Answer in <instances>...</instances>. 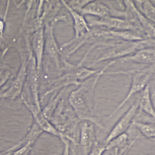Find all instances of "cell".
Listing matches in <instances>:
<instances>
[{"mask_svg": "<svg viewBox=\"0 0 155 155\" xmlns=\"http://www.w3.org/2000/svg\"><path fill=\"white\" fill-rule=\"evenodd\" d=\"M90 54V52L87 51L84 57L82 60L76 64L73 65L69 63L67 60L63 59L64 66L60 69V71L63 72V74L60 77L49 81V90L43 95V97H46L50 93L59 92L62 89L68 88L69 85H75L79 86L82 82L85 81L89 77L95 74L98 70H94L89 68H86L84 66V62L87 59V56ZM42 97V98H43Z\"/></svg>", "mask_w": 155, "mask_h": 155, "instance_id": "7a4b0ae2", "label": "cell"}, {"mask_svg": "<svg viewBox=\"0 0 155 155\" xmlns=\"http://www.w3.org/2000/svg\"><path fill=\"white\" fill-rule=\"evenodd\" d=\"M24 105L26 106V107L28 108L34 119V122L36 125L42 130L43 132H47L49 134H51L55 137H58L60 140H63L64 138H67V137L65 135H63L62 133H60L48 119L45 117V115L42 113V109H38L34 104H30L28 101H26L23 99ZM68 139V138H67Z\"/></svg>", "mask_w": 155, "mask_h": 155, "instance_id": "9c48e42d", "label": "cell"}, {"mask_svg": "<svg viewBox=\"0 0 155 155\" xmlns=\"http://www.w3.org/2000/svg\"><path fill=\"white\" fill-rule=\"evenodd\" d=\"M60 3H61V5H63V6L68 10V12L70 13L72 19H73V21H74V35L73 39H71L70 41H68V42H67V43H65V44H63V45L60 46V50L62 51L64 48L69 46V45H70L71 44H73L75 40H77L80 36H83L84 33L90 31L91 28H90V27H89V25H88L87 21L85 20L84 16L81 15L79 12H75V11H74L73 9H71V8L68 5V4H67L66 1H60Z\"/></svg>", "mask_w": 155, "mask_h": 155, "instance_id": "30bf717a", "label": "cell"}, {"mask_svg": "<svg viewBox=\"0 0 155 155\" xmlns=\"http://www.w3.org/2000/svg\"><path fill=\"white\" fill-rule=\"evenodd\" d=\"M106 74H131V84L130 90L127 93L126 97L123 98V100L119 104V106L115 108L111 114L108 117L113 116L119 109L122 107L127 101L138 92H141L147 84H150V82L153 79L154 75V64L149 65L143 68H137L131 70H125V71H114V72H107Z\"/></svg>", "mask_w": 155, "mask_h": 155, "instance_id": "3957f363", "label": "cell"}, {"mask_svg": "<svg viewBox=\"0 0 155 155\" xmlns=\"http://www.w3.org/2000/svg\"><path fill=\"white\" fill-rule=\"evenodd\" d=\"M64 20L67 21V18L65 15H58L51 23H48L45 26V51L47 53L49 58L54 63L56 68L59 71L60 70L61 50L60 47H59L54 36V27L56 23Z\"/></svg>", "mask_w": 155, "mask_h": 155, "instance_id": "52a82bcc", "label": "cell"}, {"mask_svg": "<svg viewBox=\"0 0 155 155\" xmlns=\"http://www.w3.org/2000/svg\"><path fill=\"white\" fill-rule=\"evenodd\" d=\"M145 48H154V39L145 38L139 41H132V42L120 41L116 43L112 47L109 48L107 52H105L99 58L94 60L91 66L106 60H114L120 59L131 55L134 52Z\"/></svg>", "mask_w": 155, "mask_h": 155, "instance_id": "5b68a950", "label": "cell"}, {"mask_svg": "<svg viewBox=\"0 0 155 155\" xmlns=\"http://www.w3.org/2000/svg\"><path fill=\"white\" fill-rule=\"evenodd\" d=\"M109 33L117 39H121L123 41H139L142 39H145L143 36L138 35L137 33L131 30H108Z\"/></svg>", "mask_w": 155, "mask_h": 155, "instance_id": "ffe728a7", "label": "cell"}, {"mask_svg": "<svg viewBox=\"0 0 155 155\" xmlns=\"http://www.w3.org/2000/svg\"><path fill=\"white\" fill-rule=\"evenodd\" d=\"M155 60V50L154 48H145L139 50L136 52H134L131 55L117 59V60H112L114 64L120 62H132L137 64H143V65H152L154 64Z\"/></svg>", "mask_w": 155, "mask_h": 155, "instance_id": "4fadbf2b", "label": "cell"}, {"mask_svg": "<svg viewBox=\"0 0 155 155\" xmlns=\"http://www.w3.org/2000/svg\"><path fill=\"white\" fill-rule=\"evenodd\" d=\"M18 48V47H17ZM18 51L21 56V67L15 78L8 87L0 89V99L9 98L14 100L19 97L23 90L24 84L27 81V68H28V55L22 52L19 48Z\"/></svg>", "mask_w": 155, "mask_h": 155, "instance_id": "8992f818", "label": "cell"}, {"mask_svg": "<svg viewBox=\"0 0 155 155\" xmlns=\"http://www.w3.org/2000/svg\"><path fill=\"white\" fill-rule=\"evenodd\" d=\"M105 152H106V143L98 141L97 138L88 155H102Z\"/></svg>", "mask_w": 155, "mask_h": 155, "instance_id": "7402d4cb", "label": "cell"}, {"mask_svg": "<svg viewBox=\"0 0 155 155\" xmlns=\"http://www.w3.org/2000/svg\"><path fill=\"white\" fill-rule=\"evenodd\" d=\"M150 88L151 85L150 84H147L145 88L140 92L138 97L137 98L138 102V107H139V111H143L147 114L151 115L153 118H154L155 112L152 99H151V92H150Z\"/></svg>", "mask_w": 155, "mask_h": 155, "instance_id": "e0dca14e", "label": "cell"}, {"mask_svg": "<svg viewBox=\"0 0 155 155\" xmlns=\"http://www.w3.org/2000/svg\"><path fill=\"white\" fill-rule=\"evenodd\" d=\"M23 143V140H21L20 142L18 143H16V144H14L13 146L12 147H10L9 149H7V150H5V151H2V152H0V155H12L13 153V152L16 150V149H18L21 144Z\"/></svg>", "mask_w": 155, "mask_h": 155, "instance_id": "cb8c5ba5", "label": "cell"}, {"mask_svg": "<svg viewBox=\"0 0 155 155\" xmlns=\"http://www.w3.org/2000/svg\"><path fill=\"white\" fill-rule=\"evenodd\" d=\"M88 25L91 28H107V30H131L134 31L133 28L124 19L118 18V17H113L107 16L103 18L94 19L92 21H90ZM135 32V31H134Z\"/></svg>", "mask_w": 155, "mask_h": 155, "instance_id": "8fae6325", "label": "cell"}, {"mask_svg": "<svg viewBox=\"0 0 155 155\" xmlns=\"http://www.w3.org/2000/svg\"><path fill=\"white\" fill-rule=\"evenodd\" d=\"M81 15H93L98 18L112 16V9L101 1H90L79 12Z\"/></svg>", "mask_w": 155, "mask_h": 155, "instance_id": "2e32d148", "label": "cell"}, {"mask_svg": "<svg viewBox=\"0 0 155 155\" xmlns=\"http://www.w3.org/2000/svg\"><path fill=\"white\" fill-rule=\"evenodd\" d=\"M5 27V17L4 20L0 19V37H1V38H2L3 34H4Z\"/></svg>", "mask_w": 155, "mask_h": 155, "instance_id": "484cf974", "label": "cell"}, {"mask_svg": "<svg viewBox=\"0 0 155 155\" xmlns=\"http://www.w3.org/2000/svg\"><path fill=\"white\" fill-rule=\"evenodd\" d=\"M137 138L138 137H137L132 142H130L128 135L124 133L108 142L106 145V151H112L113 155H127Z\"/></svg>", "mask_w": 155, "mask_h": 155, "instance_id": "9a60e30c", "label": "cell"}, {"mask_svg": "<svg viewBox=\"0 0 155 155\" xmlns=\"http://www.w3.org/2000/svg\"><path fill=\"white\" fill-rule=\"evenodd\" d=\"M66 90H67V88L62 89V90L60 91L59 92H54V93L52 94V96H51V97L49 103L45 106V107L42 110V113H43V114L45 115V117L46 119L50 120L51 118V116L53 115V114H54L56 108H57L59 103H60L61 97H62L63 95L66 93Z\"/></svg>", "mask_w": 155, "mask_h": 155, "instance_id": "d6986e66", "label": "cell"}, {"mask_svg": "<svg viewBox=\"0 0 155 155\" xmlns=\"http://www.w3.org/2000/svg\"><path fill=\"white\" fill-rule=\"evenodd\" d=\"M118 42H120L119 39L114 37L107 29L103 28H91L90 31L84 33L70 45L71 46L66 52L64 60H68L73 53L86 44H91V45H97L99 47L107 46L110 48Z\"/></svg>", "mask_w": 155, "mask_h": 155, "instance_id": "277c9868", "label": "cell"}, {"mask_svg": "<svg viewBox=\"0 0 155 155\" xmlns=\"http://www.w3.org/2000/svg\"><path fill=\"white\" fill-rule=\"evenodd\" d=\"M31 51L36 60V68L41 72L43 68V60L45 53V28H39L32 34Z\"/></svg>", "mask_w": 155, "mask_h": 155, "instance_id": "7c38bea8", "label": "cell"}, {"mask_svg": "<svg viewBox=\"0 0 155 155\" xmlns=\"http://www.w3.org/2000/svg\"><path fill=\"white\" fill-rule=\"evenodd\" d=\"M109 67L107 64L95 74L82 82L79 87L73 91L68 97V104L79 121H89L100 129H104V127L94 114L93 99L97 84Z\"/></svg>", "mask_w": 155, "mask_h": 155, "instance_id": "6da1fadb", "label": "cell"}, {"mask_svg": "<svg viewBox=\"0 0 155 155\" xmlns=\"http://www.w3.org/2000/svg\"><path fill=\"white\" fill-rule=\"evenodd\" d=\"M61 141L64 143V149L61 155H70V141L67 138H64Z\"/></svg>", "mask_w": 155, "mask_h": 155, "instance_id": "d4e9b609", "label": "cell"}, {"mask_svg": "<svg viewBox=\"0 0 155 155\" xmlns=\"http://www.w3.org/2000/svg\"><path fill=\"white\" fill-rule=\"evenodd\" d=\"M66 2L71 9L77 12H81V10L84 6L90 3L89 0H71V1H66Z\"/></svg>", "mask_w": 155, "mask_h": 155, "instance_id": "603a6c76", "label": "cell"}, {"mask_svg": "<svg viewBox=\"0 0 155 155\" xmlns=\"http://www.w3.org/2000/svg\"><path fill=\"white\" fill-rule=\"evenodd\" d=\"M139 114V107H138V102L136 100L130 108L124 114V115L117 121V123L114 126V128L109 132L107 137L104 143H107L113 140L114 138L119 137L120 135L124 134L125 132L129 130V128L132 125V122L135 120L136 116Z\"/></svg>", "mask_w": 155, "mask_h": 155, "instance_id": "ba28073f", "label": "cell"}, {"mask_svg": "<svg viewBox=\"0 0 155 155\" xmlns=\"http://www.w3.org/2000/svg\"><path fill=\"white\" fill-rule=\"evenodd\" d=\"M131 126H134L136 129H137L140 133L145 137L146 138H153L155 136L154 123H146V122H139L134 120L132 122Z\"/></svg>", "mask_w": 155, "mask_h": 155, "instance_id": "44dd1931", "label": "cell"}, {"mask_svg": "<svg viewBox=\"0 0 155 155\" xmlns=\"http://www.w3.org/2000/svg\"><path fill=\"white\" fill-rule=\"evenodd\" d=\"M135 6L138 10L143 16H144L147 20L153 22L155 21V6L154 1H133Z\"/></svg>", "mask_w": 155, "mask_h": 155, "instance_id": "ac0fdd59", "label": "cell"}, {"mask_svg": "<svg viewBox=\"0 0 155 155\" xmlns=\"http://www.w3.org/2000/svg\"><path fill=\"white\" fill-rule=\"evenodd\" d=\"M42 133H43L42 130L36 125L35 122H33V124L31 125L28 132L27 133V135L22 139L23 140L22 144L13 152L12 155H29L33 145L35 144L37 138L39 137V136Z\"/></svg>", "mask_w": 155, "mask_h": 155, "instance_id": "5bb4252c", "label": "cell"}]
</instances>
